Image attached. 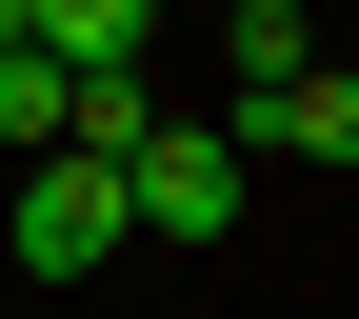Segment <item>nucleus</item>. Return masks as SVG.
I'll use <instances>...</instances> for the list:
<instances>
[{
	"mask_svg": "<svg viewBox=\"0 0 359 319\" xmlns=\"http://www.w3.org/2000/svg\"><path fill=\"white\" fill-rule=\"evenodd\" d=\"M240 179H259L240 120H140V140H120V219H140V240H240Z\"/></svg>",
	"mask_w": 359,
	"mask_h": 319,
	"instance_id": "1",
	"label": "nucleus"
},
{
	"mask_svg": "<svg viewBox=\"0 0 359 319\" xmlns=\"http://www.w3.org/2000/svg\"><path fill=\"white\" fill-rule=\"evenodd\" d=\"M120 240H140V219H120V160L40 140V160H20V280H100Z\"/></svg>",
	"mask_w": 359,
	"mask_h": 319,
	"instance_id": "2",
	"label": "nucleus"
},
{
	"mask_svg": "<svg viewBox=\"0 0 359 319\" xmlns=\"http://www.w3.org/2000/svg\"><path fill=\"white\" fill-rule=\"evenodd\" d=\"M240 140H280V160H320V179H359V60H299L280 100H240Z\"/></svg>",
	"mask_w": 359,
	"mask_h": 319,
	"instance_id": "3",
	"label": "nucleus"
},
{
	"mask_svg": "<svg viewBox=\"0 0 359 319\" xmlns=\"http://www.w3.org/2000/svg\"><path fill=\"white\" fill-rule=\"evenodd\" d=\"M299 60H320V20H299V0H219V120H240V100H280Z\"/></svg>",
	"mask_w": 359,
	"mask_h": 319,
	"instance_id": "4",
	"label": "nucleus"
},
{
	"mask_svg": "<svg viewBox=\"0 0 359 319\" xmlns=\"http://www.w3.org/2000/svg\"><path fill=\"white\" fill-rule=\"evenodd\" d=\"M20 40H60V60H140L160 0H20Z\"/></svg>",
	"mask_w": 359,
	"mask_h": 319,
	"instance_id": "5",
	"label": "nucleus"
},
{
	"mask_svg": "<svg viewBox=\"0 0 359 319\" xmlns=\"http://www.w3.org/2000/svg\"><path fill=\"white\" fill-rule=\"evenodd\" d=\"M0 140H20V160L60 140V40H20V20H0Z\"/></svg>",
	"mask_w": 359,
	"mask_h": 319,
	"instance_id": "6",
	"label": "nucleus"
}]
</instances>
